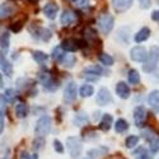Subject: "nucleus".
<instances>
[{
  "instance_id": "nucleus-39",
  "label": "nucleus",
  "mask_w": 159,
  "mask_h": 159,
  "mask_svg": "<svg viewBox=\"0 0 159 159\" xmlns=\"http://www.w3.org/2000/svg\"><path fill=\"white\" fill-rule=\"evenodd\" d=\"M10 30H11L13 32H19V31L22 30V23H20V22H17L16 24H11V25H10Z\"/></svg>"
},
{
  "instance_id": "nucleus-6",
  "label": "nucleus",
  "mask_w": 159,
  "mask_h": 159,
  "mask_svg": "<svg viewBox=\"0 0 159 159\" xmlns=\"http://www.w3.org/2000/svg\"><path fill=\"white\" fill-rule=\"evenodd\" d=\"M113 98H112V94L110 93V90L107 88H101L97 93V98H96V102L97 104L99 106H107L110 103H112Z\"/></svg>"
},
{
  "instance_id": "nucleus-9",
  "label": "nucleus",
  "mask_w": 159,
  "mask_h": 159,
  "mask_svg": "<svg viewBox=\"0 0 159 159\" xmlns=\"http://www.w3.org/2000/svg\"><path fill=\"white\" fill-rule=\"evenodd\" d=\"M116 93H117V96L120 97V98H122V99H127L129 97H130V88H129V85L125 83V82H118L117 84H116Z\"/></svg>"
},
{
  "instance_id": "nucleus-42",
  "label": "nucleus",
  "mask_w": 159,
  "mask_h": 159,
  "mask_svg": "<svg viewBox=\"0 0 159 159\" xmlns=\"http://www.w3.org/2000/svg\"><path fill=\"white\" fill-rule=\"evenodd\" d=\"M152 19H153V20H155V22H159V10L153 11V14H152Z\"/></svg>"
},
{
  "instance_id": "nucleus-26",
  "label": "nucleus",
  "mask_w": 159,
  "mask_h": 159,
  "mask_svg": "<svg viewBox=\"0 0 159 159\" xmlns=\"http://www.w3.org/2000/svg\"><path fill=\"white\" fill-rule=\"evenodd\" d=\"M0 11H2V18L4 19V18H8L11 13H13V8L8 4V3H3L2 4V7H0Z\"/></svg>"
},
{
  "instance_id": "nucleus-23",
  "label": "nucleus",
  "mask_w": 159,
  "mask_h": 159,
  "mask_svg": "<svg viewBox=\"0 0 159 159\" xmlns=\"http://www.w3.org/2000/svg\"><path fill=\"white\" fill-rule=\"evenodd\" d=\"M74 124L76 126H83V125H87L88 124V117L85 113L80 112V113H78L75 117H74Z\"/></svg>"
},
{
  "instance_id": "nucleus-31",
  "label": "nucleus",
  "mask_w": 159,
  "mask_h": 159,
  "mask_svg": "<svg viewBox=\"0 0 159 159\" xmlns=\"http://www.w3.org/2000/svg\"><path fill=\"white\" fill-rule=\"evenodd\" d=\"M9 38H10L9 33L3 32V34H2V50H3V52L9 48Z\"/></svg>"
},
{
  "instance_id": "nucleus-11",
  "label": "nucleus",
  "mask_w": 159,
  "mask_h": 159,
  "mask_svg": "<svg viewBox=\"0 0 159 159\" xmlns=\"http://www.w3.org/2000/svg\"><path fill=\"white\" fill-rule=\"evenodd\" d=\"M132 2H134V0H112V5L117 11L122 13L132 5Z\"/></svg>"
},
{
  "instance_id": "nucleus-10",
  "label": "nucleus",
  "mask_w": 159,
  "mask_h": 159,
  "mask_svg": "<svg viewBox=\"0 0 159 159\" xmlns=\"http://www.w3.org/2000/svg\"><path fill=\"white\" fill-rule=\"evenodd\" d=\"M57 11H59V5L55 3H48L43 8V13L48 19H55L57 16Z\"/></svg>"
},
{
  "instance_id": "nucleus-28",
  "label": "nucleus",
  "mask_w": 159,
  "mask_h": 159,
  "mask_svg": "<svg viewBox=\"0 0 159 159\" xmlns=\"http://www.w3.org/2000/svg\"><path fill=\"white\" fill-rule=\"evenodd\" d=\"M32 56H33V59L37 62H45L48 59V56L45 54V52H42V51H33L32 52Z\"/></svg>"
},
{
  "instance_id": "nucleus-40",
  "label": "nucleus",
  "mask_w": 159,
  "mask_h": 159,
  "mask_svg": "<svg viewBox=\"0 0 159 159\" xmlns=\"http://www.w3.org/2000/svg\"><path fill=\"white\" fill-rule=\"evenodd\" d=\"M140 7L143 9H147L150 7V0H140Z\"/></svg>"
},
{
  "instance_id": "nucleus-22",
  "label": "nucleus",
  "mask_w": 159,
  "mask_h": 159,
  "mask_svg": "<svg viewBox=\"0 0 159 159\" xmlns=\"http://www.w3.org/2000/svg\"><path fill=\"white\" fill-rule=\"evenodd\" d=\"M127 80H129L130 84H138L140 82V75H139L138 70L131 69L129 71V75H127Z\"/></svg>"
},
{
  "instance_id": "nucleus-19",
  "label": "nucleus",
  "mask_w": 159,
  "mask_h": 159,
  "mask_svg": "<svg viewBox=\"0 0 159 159\" xmlns=\"http://www.w3.org/2000/svg\"><path fill=\"white\" fill-rule=\"evenodd\" d=\"M2 70L7 76H11L13 75V66L11 64L5 59L4 54H2Z\"/></svg>"
},
{
  "instance_id": "nucleus-32",
  "label": "nucleus",
  "mask_w": 159,
  "mask_h": 159,
  "mask_svg": "<svg viewBox=\"0 0 159 159\" xmlns=\"http://www.w3.org/2000/svg\"><path fill=\"white\" fill-rule=\"evenodd\" d=\"M106 152H107V149H106V148L92 149V150H89L88 155H89V158H97V157H101V155H103V154H104Z\"/></svg>"
},
{
  "instance_id": "nucleus-20",
  "label": "nucleus",
  "mask_w": 159,
  "mask_h": 159,
  "mask_svg": "<svg viewBox=\"0 0 159 159\" xmlns=\"http://www.w3.org/2000/svg\"><path fill=\"white\" fill-rule=\"evenodd\" d=\"M65 51L61 46H57L55 47L54 50H52V59L56 60V61H62V59L65 57Z\"/></svg>"
},
{
  "instance_id": "nucleus-33",
  "label": "nucleus",
  "mask_w": 159,
  "mask_h": 159,
  "mask_svg": "<svg viewBox=\"0 0 159 159\" xmlns=\"http://www.w3.org/2000/svg\"><path fill=\"white\" fill-rule=\"evenodd\" d=\"M61 62H62L65 66H68V68H71V66L74 65V62H75V57H74L73 55H68V54H66Z\"/></svg>"
},
{
  "instance_id": "nucleus-12",
  "label": "nucleus",
  "mask_w": 159,
  "mask_h": 159,
  "mask_svg": "<svg viewBox=\"0 0 159 159\" xmlns=\"http://www.w3.org/2000/svg\"><path fill=\"white\" fill-rule=\"evenodd\" d=\"M41 79H42V83H43L45 89H47L50 92H54V90H56L59 88V83L55 80V79L50 78L48 75H46V76L45 75H41Z\"/></svg>"
},
{
  "instance_id": "nucleus-2",
  "label": "nucleus",
  "mask_w": 159,
  "mask_h": 159,
  "mask_svg": "<svg viewBox=\"0 0 159 159\" xmlns=\"http://www.w3.org/2000/svg\"><path fill=\"white\" fill-rule=\"evenodd\" d=\"M51 130V117L47 115H43L42 117L38 118V121L36 124V129L34 132L38 138H43L46 136Z\"/></svg>"
},
{
  "instance_id": "nucleus-18",
  "label": "nucleus",
  "mask_w": 159,
  "mask_h": 159,
  "mask_svg": "<svg viewBox=\"0 0 159 159\" xmlns=\"http://www.w3.org/2000/svg\"><path fill=\"white\" fill-rule=\"evenodd\" d=\"M74 19H75V16L73 14V11H70V10H64V13L61 14V18H60L61 24H64V25L71 24L74 22Z\"/></svg>"
},
{
  "instance_id": "nucleus-7",
  "label": "nucleus",
  "mask_w": 159,
  "mask_h": 159,
  "mask_svg": "<svg viewBox=\"0 0 159 159\" xmlns=\"http://www.w3.org/2000/svg\"><path fill=\"white\" fill-rule=\"evenodd\" d=\"M76 98V84L74 82H70L66 84L64 90V101L66 103H71Z\"/></svg>"
},
{
  "instance_id": "nucleus-16",
  "label": "nucleus",
  "mask_w": 159,
  "mask_h": 159,
  "mask_svg": "<svg viewBox=\"0 0 159 159\" xmlns=\"http://www.w3.org/2000/svg\"><path fill=\"white\" fill-rule=\"evenodd\" d=\"M148 103L152 108L159 110V90H153L148 97Z\"/></svg>"
},
{
  "instance_id": "nucleus-14",
  "label": "nucleus",
  "mask_w": 159,
  "mask_h": 159,
  "mask_svg": "<svg viewBox=\"0 0 159 159\" xmlns=\"http://www.w3.org/2000/svg\"><path fill=\"white\" fill-rule=\"evenodd\" d=\"M61 47L64 48V51L66 52H75L78 50V43L75 39H71V38H66L61 42Z\"/></svg>"
},
{
  "instance_id": "nucleus-45",
  "label": "nucleus",
  "mask_w": 159,
  "mask_h": 159,
  "mask_svg": "<svg viewBox=\"0 0 159 159\" xmlns=\"http://www.w3.org/2000/svg\"><path fill=\"white\" fill-rule=\"evenodd\" d=\"M84 159H92V158H89V157H88V158H84Z\"/></svg>"
},
{
  "instance_id": "nucleus-8",
  "label": "nucleus",
  "mask_w": 159,
  "mask_h": 159,
  "mask_svg": "<svg viewBox=\"0 0 159 159\" xmlns=\"http://www.w3.org/2000/svg\"><path fill=\"white\" fill-rule=\"evenodd\" d=\"M147 118V110H145L143 106H138L134 110V120H135V124L136 126L141 127L144 125V121Z\"/></svg>"
},
{
  "instance_id": "nucleus-24",
  "label": "nucleus",
  "mask_w": 159,
  "mask_h": 159,
  "mask_svg": "<svg viewBox=\"0 0 159 159\" xmlns=\"http://www.w3.org/2000/svg\"><path fill=\"white\" fill-rule=\"evenodd\" d=\"M127 129H129V124H127V121L124 120V118H120V120L116 121V125H115L116 132H125Z\"/></svg>"
},
{
  "instance_id": "nucleus-44",
  "label": "nucleus",
  "mask_w": 159,
  "mask_h": 159,
  "mask_svg": "<svg viewBox=\"0 0 159 159\" xmlns=\"http://www.w3.org/2000/svg\"><path fill=\"white\" fill-rule=\"evenodd\" d=\"M70 2H73V3H76V2H78V0H70Z\"/></svg>"
},
{
  "instance_id": "nucleus-15",
  "label": "nucleus",
  "mask_w": 159,
  "mask_h": 159,
  "mask_svg": "<svg viewBox=\"0 0 159 159\" xmlns=\"http://www.w3.org/2000/svg\"><path fill=\"white\" fill-rule=\"evenodd\" d=\"M150 37V30L148 28V27H143L136 34H135V37H134V39H135V42H138V43H140V42H144V41H147V39Z\"/></svg>"
},
{
  "instance_id": "nucleus-25",
  "label": "nucleus",
  "mask_w": 159,
  "mask_h": 159,
  "mask_svg": "<svg viewBox=\"0 0 159 159\" xmlns=\"http://www.w3.org/2000/svg\"><path fill=\"white\" fill-rule=\"evenodd\" d=\"M94 93V88L92 87L90 84H84V85H82V88H80V96L82 97H90L92 94Z\"/></svg>"
},
{
  "instance_id": "nucleus-3",
  "label": "nucleus",
  "mask_w": 159,
  "mask_h": 159,
  "mask_svg": "<svg viewBox=\"0 0 159 159\" xmlns=\"http://www.w3.org/2000/svg\"><path fill=\"white\" fill-rule=\"evenodd\" d=\"M66 148H68L70 157L75 159L80 155V153L83 150V145H82L80 139H78L75 136H70V138L66 139Z\"/></svg>"
},
{
  "instance_id": "nucleus-37",
  "label": "nucleus",
  "mask_w": 159,
  "mask_h": 159,
  "mask_svg": "<svg viewBox=\"0 0 159 159\" xmlns=\"http://www.w3.org/2000/svg\"><path fill=\"white\" fill-rule=\"evenodd\" d=\"M143 135H144V138L147 139L148 141H152V140H153V139L157 136V135L154 134V132H153L150 129H148V130H144V131H143Z\"/></svg>"
},
{
  "instance_id": "nucleus-34",
  "label": "nucleus",
  "mask_w": 159,
  "mask_h": 159,
  "mask_svg": "<svg viewBox=\"0 0 159 159\" xmlns=\"http://www.w3.org/2000/svg\"><path fill=\"white\" fill-rule=\"evenodd\" d=\"M39 33H37V37H41L43 41H47V39L51 38V32L48 30H45V28H39L38 30Z\"/></svg>"
},
{
  "instance_id": "nucleus-29",
  "label": "nucleus",
  "mask_w": 159,
  "mask_h": 159,
  "mask_svg": "<svg viewBox=\"0 0 159 159\" xmlns=\"http://www.w3.org/2000/svg\"><path fill=\"white\" fill-rule=\"evenodd\" d=\"M99 61L103 64V65H106V66H112L113 65V57L111 56V55H108V54H102L101 56H99Z\"/></svg>"
},
{
  "instance_id": "nucleus-5",
  "label": "nucleus",
  "mask_w": 159,
  "mask_h": 159,
  "mask_svg": "<svg viewBox=\"0 0 159 159\" xmlns=\"http://www.w3.org/2000/svg\"><path fill=\"white\" fill-rule=\"evenodd\" d=\"M130 57L136 62H145V60L148 59V52L143 46H135L130 51Z\"/></svg>"
},
{
  "instance_id": "nucleus-4",
  "label": "nucleus",
  "mask_w": 159,
  "mask_h": 159,
  "mask_svg": "<svg viewBox=\"0 0 159 159\" xmlns=\"http://www.w3.org/2000/svg\"><path fill=\"white\" fill-rule=\"evenodd\" d=\"M97 23H98V27H99L101 32L104 33V34H107L113 28L115 19H113V17L111 14H103V16H101L98 18V22Z\"/></svg>"
},
{
  "instance_id": "nucleus-1",
  "label": "nucleus",
  "mask_w": 159,
  "mask_h": 159,
  "mask_svg": "<svg viewBox=\"0 0 159 159\" xmlns=\"http://www.w3.org/2000/svg\"><path fill=\"white\" fill-rule=\"evenodd\" d=\"M159 61V46H152L148 54V59L143 65V70L145 73H152L155 70L157 64Z\"/></svg>"
},
{
  "instance_id": "nucleus-35",
  "label": "nucleus",
  "mask_w": 159,
  "mask_h": 159,
  "mask_svg": "<svg viewBox=\"0 0 159 159\" xmlns=\"http://www.w3.org/2000/svg\"><path fill=\"white\" fill-rule=\"evenodd\" d=\"M149 147H150L153 153H158L159 152V136H155L152 141H149Z\"/></svg>"
},
{
  "instance_id": "nucleus-36",
  "label": "nucleus",
  "mask_w": 159,
  "mask_h": 159,
  "mask_svg": "<svg viewBox=\"0 0 159 159\" xmlns=\"http://www.w3.org/2000/svg\"><path fill=\"white\" fill-rule=\"evenodd\" d=\"M134 155H136L138 159H152V158L147 154V152H145L144 148H139V150L134 152Z\"/></svg>"
},
{
  "instance_id": "nucleus-17",
  "label": "nucleus",
  "mask_w": 159,
  "mask_h": 159,
  "mask_svg": "<svg viewBox=\"0 0 159 159\" xmlns=\"http://www.w3.org/2000/svg\"><path fill=\"white\" fill-rule=\"evenodd\" d=\"M112 122H113L112 116L108 115V113H106V115H103V117H102L101 124H99V127H101L103 131H108V130L111 129V126H112Z\"/></svg>"
},
{
  "instance_id": "nucleus-27",
  "label": "nucleus",
  "mask_w": 159,
  "mask_h": 159,
  "mask_svg": "<svg viewBox=\"0 0 159 159\" xmlns=\"http://www.w3.org/2000/svg\"><path fill=\"white\" fill-rule=\"evenodd\" d=\"M138 143H139V136H136V135H130V136H127L126 140H125L126 148H130V149L134 148V147H136Z\"/></svg>"
},
{
  "instance_id": "nucleus-13",
  "label": "nucleus",
  "mask_w": 159,
  "mask_h": 159,
  "mask_svg": "<svg viewBox=\"0 0 159 159\" xmlns=\"http://www.w3.org/2000/svg\"><path fill=\"white\" fill-rule=\"evenodd\" d=\"M87 76H94V78H99L102 74H103V70H102V68L101 66H98V65H90V66H88V68H85L84 69V71H83Z\"/></svg>"
},
{
  "instance_id": "nucleus-21",
  "label": "nucleus",
  "mask_w": 159,
  "mask_h": 159,
  "mask_svg": "<svg viewBox=\"0 0 159 159\" xmlns=\"http://www.w3.org/2000/svg\"><path fill=\"white\" fill-rule=\"evenodd\" d=\"M16 113L20 118L25 117V116H27V113H28V106L25 103H18L17 107H16Z\"/></svg>"
},
{
  "instance_id": "nucleus-30",
  "label": "nucleus",
  "mask_w": 159,
  "mask_h": 159,
  "mask_svg": "<svg viewBox=\"0 0 159 159\" xmlns=\"http://www.w3.org/2000/svg\"><path fill=\"white\" fill-rule=\"evenodd\" d=\"M3 99H5V102L8 103H13L16 99V94H14V90L13 89H7L3 94Z\"/></svg>"
},
{
  "instance_id": "nucleus-41",
  "label": "nucleus",
  "mask_w": 159,
  "mask_h": 159,
  "mask_svg": "<svg viewBox=\"0 0 159 159\" xmlns=\"http://www.w3.org/2000/svg\"><path fill=\"white\" fill-rule=\"evenodd\" d=\"M88 2H89V0H78L76 5L80 7V8H83V7H87V5H88Z\"/></svg>"
},
{
  "instance_id": "nucleus-43",
  "label": "nucleus",
  "mask_w": 159,
  "mask_h": 159,
  "mask_svg": "<svg viewBox=\"0 0 159 159\" xmlns=\"http://www.w3.org/2000/svg\"><path fill=\"white\" fill-rule=\"evenodd\" d=\"M20 159H33V157L31 158V155H30L27 152H23V153L20 154Z\"/></svg>"
},
{
  "instance_id": "nucleus-38",
  "label": "nucleus",
  "mask_w": 159,
  "mask_h": 159,
  "mask_svg": "<svg viewBox=\"0 0 159 159\" xmlns=\"http://www.w3.org/2000/svg\"><path fill=\"white\" fill-rule=\"evenodd\" d=\"M54 149L57 152V153H64V147H62V144L59 141V140H54Z\"/></svg>"
}]
</instances>
